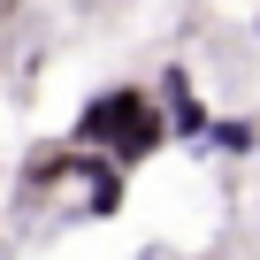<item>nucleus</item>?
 <instances>
[{"label": "nucleus", "mask_w": 260, "mask_h": 260, "mask_svg": "<svg viewBox=\"0 0 260 260\" xmlns=\"http://www.w3.org/2000/svg\"><path fill=\"white\" fill-rule=\"evenodd\" d=\"M146 107H153V84H107V92H92V100L77 107V122H69V146H77V153H107Z\"/></svg>", "instance_id": "nucleus-1"}, {"label": "nucleus", "mask_w": 260, "mask_h": 260, "mask_svg": "<svg viewBox=\"0 0 260 260\" xmlns=\"http://www.w3.org/2000/svg\"><path fill=\"white\" fill-rule=\"evenodd\" d=\"M69 184H77V214H84V222H115L122 199H130V176H122L107 153H77V176H69Z\"/></svg>", "instance_id": "nucleus-2"}, {"label": "nucleus", "mask_w": 260, "mask_h": 260, "mask_svg": "<svg viewBox=\"0 0 260 260\" xmlns=\"http://www.w3.org/2000/svg\"><path fill=\"white\" fill-rule=\"evenodd\" d=\"M153 153H169V122H161V100H153V107H146L138 122H130V130H122L115 146H107V161H115V169L130 176V169H146Z\"/></svg>", "instance_id": "nucleus-3"}, {"label": "nucleus", "mask_w": 260, "mask_h": 260, "mask_svg": "<svg viewBox=\"0 0 260 260\" xmlns=\"http://www.w3.org/2000/svg\"><path fill=\"white\" fill-rule=\"evenodd\" d=\"M77 176V146L61 138V146H31V161L16 169V191H31V199H46V191H61Z\"/></svg>", "instance_id": "nucleus-4"}, {"label": "nucleus", "mask_w": 260, "mask_h": 260, "mask_svg": "<svg viewBox=\"0 0 260 260\" xmlns=\"http://www.w3.org/2000/svg\"><path fill=\"white\" fill-rule=\"evenodd\" d=\"M252 115H214L207 122V138H199V153H222V161H252Z\"/></svg>", "instance_id": "nucleus-5"}, {"label": "nucleus", "mask_w": 260, "mask_h": 260, "mask_svg": "<svg viewBox=\"0 0 260 260\" xmlns=\"http://www.w3.org/2000/svg\"><path fill=\"white\" fill-rule=\"evenodd\" d=\"M252 161H260V130H252Z\"/></svg>", "instance_id": "nucleus-6"}, {"label": "nucleus", "mask_w": 260, "mask_h": 260, "mask_svg": "<svg viewBox=\"0 0 260 260\" xmlns=\"http://www.w3.org/2000/svg\"><path fill=\"white\" fill-rule=\"evenodd\" d=\"M252 39H260V16H252Z\"/></svg>", "instance_id": "nucleus-7"}]
</instances>
